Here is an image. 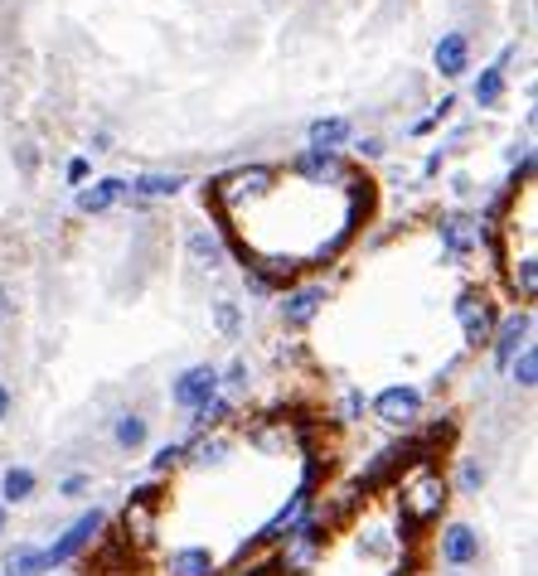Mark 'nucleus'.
<instances>
[{
  "mask_svg": "<svg viewBox=\"0 0 538 576\" xmlns=\"http://www.w3.org/2000/svg\"><path fill=\"white\" fill-rule=\"evenodd\" d=\"M107 528V509H98L92 504L88 513H78L74 523H68L64 533H59L49 548H39V558H35V576H49V572H59V567H68V562H78L82 552L98 542V533Z\"/></svg>",
  "mask_w": 538,
  "mask_h": 576,
  "instance_id": "nucleus-1",
  "label": "nucleus"
},
{
  "mask_svg": "<svg viewBox=\"0 0 538 576\" xmlns=\"http://www.w3.org/2000/svg\"><path fill=\"white\" fill-rule=\"evenodd\" d=\"M325 542H330L325 538V523H320L316 513H306V519L282 538V552H277V572H286V576L316 572V562L325 558Z\"/></svg>",
  "mask_w": 538,
  "mask_h": 576,
  "instance_id": "nucleus-2",
  "label": "nucleus"
},
{
  "mask_svg": "<svg viewBox=\"0 0 538 576\" xmlns=\"http://www.w3.org/2000/svg\"><path fill=\"white\" fill-rule=\"evenodd\" d=\"M437 558H441V567H447V572L481 567V558H485L481 528H475V523H465V519H451L447 528H441V538H437Z\"/></svg>",
  "mask_w": 538,
  "mask_h": 576,
  "instance_id": "nucleus-3",
  "label": "nucleus"
},
{
  "mask_svg": "<svg viewBox=\"0 0 538 576\" xmlns=\"http://www.w3.org/2000/svg\"><path fill=\"white\" fill-rule=\"evenodd\" d=\"M447 479L437 475V470H422L418 479H412L408 489H402V519L412 523V528H422V523L441 519V509H447Z\"/></svg>",
  "mask_w": 538,
  "mask_h": 576,
  "instance_id": "nucleus-4",
  "label": "nucleus"
},
{
  "mask_svg": "<svg viewBox=\"0 0 538 576\" xmlns=\"http://www.w3.org/2000/svg\"><path fill=\"white\" fill-rule=\"evenodd\" d=\"M223 387H219V369L214 363H190L184 373H175V383H170V402L180 407V412H194V407H204V402H214Z\"/></svg>",
  "mask_w": 538,
  "mask_h": 576,
  "instance_id": "nucleus-5",
  "label": "nucleus"
},
{
  "mask_svg": "<svg viewBox=\"0 0 538 576\" xmlns=\"http://www.w3.org/2000/svg\"><path fill=\"white\" fill-rule=\"evenodd\" d=\"M374 412L384 426H412L422 417V393L412 383H393L374 397Z\"/></svg>",
  "mask_w": 538,
  "mask_h": 576,
  "instance_id": "nucleus-6",
  "label": "nucleus"
},
{
  "mask_svg": "<svg viewBox=\"0 0 538 576\" xmlns=\"http://www.w3.org/2000/svg\"><path fill=\"white\" fill-rule=\"evenodd\" d=\"M534 334V316L529 310H514V316H504L500 324L490 330V349H495V369H510V359L529 344Z\"/></svg>",
  "mask_w": 538,
  "mask_h": 576,
  "instance_id": "nucleus-7",
  "label": "nucleus"
},
{
  "mask_svg": "<svg viewBox=\"0 0 538 576\" xmlns=\"http://www.w3.org/2000/svg\"><path fill=\"white\" fill-rule=\"evenodd\" d=\"M121 199H131L127 180H121V175H102V180H92V184H78L74 204H78V214L98 218V214H107V208H117Z\"/></svg>",
  "mask_w": 538,
  "mask_h": 576,
  "instance_id": "nucleus-8",
  "label": "nucleus"
},
{
  "mask_svg": "<svg viewBox=\"0 0 538 576\" xmlns=\"http://www.w3.org/2000/svg\"><path fill=\"white\" fill-rule=\"evenodd\" d=\"M457 320H461V334L471 349H481V344H490V330H495V310L485 296H475V291H465L457 300Z\"/></svg>",
  "mask_w": 538,
  "mask_h": 576,
  "instance_id": "nucleus-9",
  "label": "nucleus"
},
{
  "mask_svg": "<svg viewBox=\"0 0 538 576\" xmlns=\"http://www.w3.org/2000/svg\"><path fill=\"white\" fill-rule=\"evenodd\" d=\"M432 64H437V73L447 82H457L471 73V39L461 35V29H451V35L437 39V49H432Z\"/></svg>",
  "mask_w": 538,
  "mask_h": 576,
  "instance_id": "nucleus-10",
  "label": "nucleus"
},
{
  "mask_svg": "<svg viewBox=\"0 0 538 576\" xmlns=\"http://www.w3.org/2000/svg\"><path fill=\"white\" fill-rule=\"evenodd\" d=\"M107 432H112V446H117L121 456H137V450H146V441H151V417L127 407V412L112 417Z\"/></svg>",
  "mask_w": 538,
  "mask_h": 576,
  "instance_id": "nucleus-11",
  "label": "nucleus"
},
{
  "mask_svg": "<svg viewBox=\"0 0 538 576\" xmlns=\"http://www.w3.org/2000/svg\"><path fill=\"white\" fill-rule=\"evenodd\" d=\"M184 253H190V261H194V267H204V271H223V267H229V247H223V238L214 233V228H190Z\"/></svg>",
  "mask_w": 538,
  "mask_h": 576,
  "instance_id": "nucleus-12",
  "label": "nucleus"
},
{
  "mask_svg": "<svg viewBox=\"0 0 538 576\" xmlns=\"http://www.w3.org/2000/svg\"><path fill=\"white\" fill-rule=\"evenodd\" d=\"M320 306H325V286L292 291V296L282 300V324H286V330H306V324L320 316Z\"/></svg>",
  "mask_w": 538,
  "mask_h": 576,
  "instance_id": "nucleus-13",
  "label": "nucleus"
},
{
  "mask_svg": "<svg viewBox=\"0 0 538 576\" xmlns=\"http://www.w3.org/2000/svg\"><path fill=\"white\" fill-rule=\"evenodd\" d=\"M39 495V475L29 465H5L0 470V504L5 509H20Z\"/></svg>",
  "mask_w": 538,
  "mask_h": 576,
  "instance_id": "nucleus-14",
  "label": "nucleus"
},
{
  "mask_svg": "<svg viewBox=\"0 0 538 576\" xmlns=\"http://www.w3.org/2000/svg\"><path fill=\"white\" fill-rule=\"evenodd\" d=\"M165 576H219V558L209 548H175L165 558Z\"/></svg>",
  "mask_w": 538,
  "mask_h": 576,
  "instance_id": "nucleus-15",
  "label": "nucleus"
},
{
  "mask_svg": "<svg viewBox=\"0 0 538 576\" xmlns=\"http://www.w3.org/2000/svg\"><path fill=\"white\" fill-rule=\"evenodd\" d=\"M510 59H514V49H504L500 64H490L481 78H475V107L490 112V107H500V102H504V88H510V78H504V64H510Z\"/></svg>",
  "mask_w": 538,
  "mask_h": 576,
  "instance_id": "nucleus-16",
  "label": "nucleus"
},
{
  "mask_svg": "<svg viewBox=\"0 0 538 576\" xmlns=\"http://www.w3.org/2000/svg\"><path fill=\"white\" fill-rule=\"evenodd\" d=\"M441 243H447V253H451V257L471 253V247L481 243V223H475V218H465V214L441 218Z\"/></svg>",
  "mask_w": 538,
  "mask_h": 576,
  "instance_id": "nucleus-17",
  "label": "nucleus"
},
{
  "mask_svg": "<svg viewBox=\"0 0 538 576\" xmlns=\"http://www.w3.org/2000/svg\"><path fill=\"white\" fill-rule=\"evenodd\" d=\"M349 136H355V127L345 117H320L310 121V151H340Z\"/></svg>",
  "mask_w": 538,
  "mask_h": 576,
  "instance_id": "nucleus-18",
  "label": "nucleus"
},
{
  "mask_svg": "<svg viewBox=\"0 0 538 576\" xmlns=\"http://www.w3.org/2000/svg\"><path fill=\"white\" fill-rule=\"evenodd\" d=\"M184 184H190L184 175H137V180H127V190L137 199H170V194H180Z\"/></svg>",
  "mask_w": 538,
  "mask_h": 576,
  "instance_id": "nucleus-19",
  "label": "nucleus"
},
{
  "mask_svg": "<svg viewBox=\"0 0 538 576\" xmlns=\"http://www.w3.org/2000/svg\"><path fill=\"white\" fill-rule=\"evenodd\" d=\"M233 407H229V397H214V402H204V407H194L190 412V432L194 436H204V432H214V426H223V417H229Z\"/></svg>",
  "mask_w": 538,
  "mask_h": 576,
  "instance_id": "nucleus-20",
  "label": "nucleus"
},
{
  "mask_svg": "<svg viewBox=\"0 0 538 576\" xmlns=\"http://www.w3.org/2000/svg\"><path fill=\"white\" fill-rule=\"evenodd\" d=\"M296 170L325 184V180H335V175H340V161H335V151H306L302 161H296Z\"/></svg>",
  "mask_w": 538,
  "mask_h": 576,
  "instance_id": "nucleus-21",
  "label": "nucleus"
},
{
  "mask_svg": "<svg viewBox=\"0 0 538 576\" xmlns=\"http://www.w3.org/2000/svg\"><path fill=\"white\" fill-rule=\"evenodd\" d=\"M510 379H514V387H524V393L538 383V349L534 344H524V349L510 359Z\"/></svg>",
  "mask_w": 538,
  "mask_h": 576,
  "instance_id": "nucleus-22",
  "label": "nucleus"
},
{
  "mask_svg": "<svg viewBox=\"0 0 538 576\" xmlns=\"http://www.w3.org/2000/svg\"><path fill=\"white\" fill-rule=\"evenodd\" d=\"M485 479H490V465H481L475 456H461V465H457V489H461V495H481Z\"/></svg>",
  "mask_w": 538,
  "mask_h": 576,
  "instance_id": "nucleus-23",
  "label": "nucleus"
},
{
  "mask_svg": "<svg viewBox=\"0 0 538 576\" xmlns=\"http://www.w3.org/2000/svg\"><path fill=\"white\" fill-rule=\"evenodd\" d=\"M35 558H39L35 542H15L5 552V576H35Z\"/></svg>",
  "mask_w": 538,
  "mask_h": 576,
  "instance_id": "nucleus-24",
  "label": "nucleus"
},
{
  "mask_svg": "<svg viewBox=\"0 0 538 576\" xmlns=\"http://www.w3.org/2000/svg\"><path fill=\"white\" fill-rule=\"evenodd\" d=\"M214 330L238 340V330H243V310H238V300H214Z\"/></svg>",
  "mask_w": 538,
  "mask_h": 576,
  "instance_id": "nucleus-25",
  "label": "nucleus"
},
{
  "mask_svg": "<svg viewBox=\"0 0 538 576\" xmlns=\"http://www.w3.org/2000/svg\"><path fill=\"white\" fill-rule=\"evenodd\" d=\"M247 383H253V379H247V363L243 359H233L229 369H219V387H229V393H247Z\"/></svg>",
  "mask_w": 538,
  "mask_h": 576,
  "instance_id": "nucleus-26",
  "label": "nucleus"
},
{
  "mask_svg": "<svg viewBox=\"0 0 538 576\" xmlns=\"http://www.w3.org/2000/svg\"><path fill=\"white\" fill-rule=\"evenodd\" d=\"M180 460H184V441H170V446H161L151 456V470H155V475H165V470H175Z\"/></svg>",
  "mask_w": 538,
  "mask_h": 576,
  "instance_id": "nucleus-27",
  "label": "nucleus"
},
{
  "mask_svg": "<svg viewBox=\"0 0 538 576\" xmlns=\"http://www.w3.org/2000/svg\"><path fill=\"white\" fill-rule=\"evenodd\" d=\"M184 456H194V460H200V465H219V460L223 456H229V441H200V446H184Z\"/></svg>",
  "mask_w": 538,
  "mask_h": 576,
  "instance_id": "nucleus-28",
  "label": "nucleus"
},
{
  "mask_svg": "<svg viewBox=\"0 0 538 576\" xmlns=\"http://www.w3.org/2000/svg\"><path fill=\"white\" fill-rule=\"evenodd\" d=\"M88 489H92V475H82V470H78V475L59 479V495H64V499H78V495H88Z\"/></svg>",
  "mask_w": 538,
  "mask_h": 576,
  "instance_id": "nucleus-29",
  "label": "nucleus"
},
{
  "mask_svg": "<svg viewBox=\"0 0 538 576\" xmlns=\"http://www.w3.org/2000/svg\"><path fill=\"white\" fill-rule=\"evenodd\" d=\"M514 286H524V300H534V261L524 257L520 271H514Z\"/></svg>",
  "mask_w": 538,
  "mask_h": 576,
  "instance_id": "nucleus-30",
  "label": "nucleus"
},
{
  "mask_svg": "<svg viewBox=\"0 0 538 576\" xmlns=\"http://www.w3.org/2000/svg\"><path fill=\"white\" fill-rule=\"evenodd\" d=\"M355 151L364 155V161H379V155H384V141H379V136H359Z\"/></svg>",
  "mask_w": 538,
  "mask_h": 576,
  "instance_id": "nucleus-31",
  "label": "nucleus"
},
{
  "mask_svg": "<svg viewBox=\"0 0 538 576\" xmlns=\"http://www.w3.org/2000/svg\"><path fill=\"white\" fill-rule=\"evenodd\" d=\"M68 184H88V155H78V161H68Z\"/></svg>",
  "mask_w": 538,
  "mask_h": 576,
  "instance_id": "nucleus-32",
  "label": "nucleus"
},
{
  "mask_svg": "<svg viewBox=\"0 0 538 576\" xmlns=\"http://www.w3.org/2000/svg\"><path fill=\"white\" fill-rule=\"evenodd\" d=\"M107 145H112V131H102V127H98V131L88 136V151H92V155H102Z\"/></svg>",
  "mask_w": 538,
  "mask_h": 576,
  "instance_id": "nucleus-33",
  "label": "nucleus"
},
{
  "mask_svg": "<svg viewBox=\"0 0 538 576\" xmlns=\"http://www.w3.org/2000/svg\"><path fill=\"white\" fill-rule=\"evenodd\" d=\"M15 320V296H10V286H0V324Z\"/></svg>",
  "mask_w": 538,
  "mask_h": 576,
  "instance_id": "nucleus-34",
  "label": "nucleus"
},
{
  "mask_svg": "<svg viewBox=\"0 0 538 576\" xmlns=\"http://www.w3.org/2000/svg\"><path fill=\"white\" fill-rule=\"evenodd\" d=\"M10 407H15V393H10V383H0V422L10 417Z\"/></svg>",
  "mask_w": 538,
  "mask_h": 576,
  "instance_id": "nucleus-35",
  "label": "nucleus"
},
{
  "mask_svg": "<svg viewBox=\"0 0 538 576\" xmlns=\"http://www.w3.org/2000/svg\"><path fill=\"white\" fill-rule=\"evenodd\" d=\"M359 412H364V393H349L345 397V417H359Z\"/></svg>",
  "mask_w": 538,
  "mask_h": 576,
  "instance_id": "nucleus-36",
  "label": "nucleus"
},
{
  "mask_svg": "<svg viewBox=\"0 0 538 576\" xmlns=\"http://www.w3.org/2000/svg\"><path fill=\"white\" fill-rule=\"evenodd\" d=\"M238 576H277V567H247V572H238Z\"/></svg>",
  "mask_w": 538,
  "mask_h": 576,
  "instance_id": "nucleus-37",
  "label": "nucleus"
},
{
  "mask_svg": "<svg viewBox=\"0 0 538 576\" xmlns=\"http://www.w3.org/2000/svg\"><path fill=\"white\" fill-rule=\"evenodd\" d=\"M5 528H10V509L0 504V538H5Z\"/></svg>",
  "mask_w": 538,
  "mask_h": 576,
  "instance_id": "nucleus-38",
  "label": "nucleus"
}]
</instances>
